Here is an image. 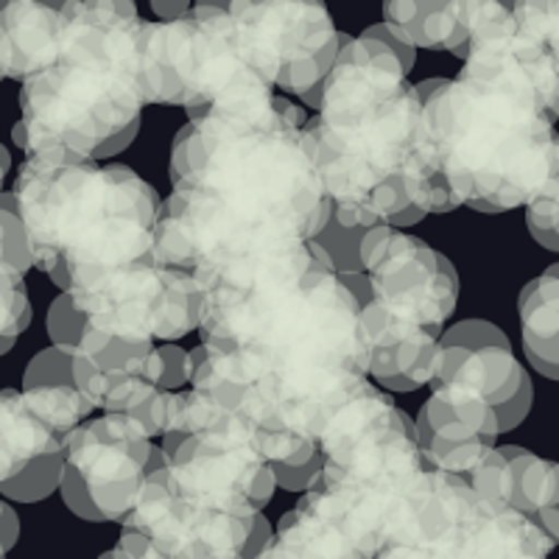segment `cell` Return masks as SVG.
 <instances>
[{
	"mask_svg": "<svg viewBox=\"0 0 559 559\" xmlns=\"http://www.w3.org/2000/svg\"><path fill=\"white\" fill-rule=\"evenodd\" d=\"M532 401H534V386H532V381H526L521 386V392H518L512 401L503 403L501 408H496L498 431L507 433V431H512V428L521 426L523 419L528 417V412H532Z\"/></svg>",
	"mask_w": 559,
	"mask_h": 559,
	"instance_id": "obj_32",
	"label": "cell"
},
{
	"mask_svg": "<svg viewBox=\"0 0 559 559\" xmlns=\"http://www.w3.org/2000/svg\"><path fill=\"white\" fill-rule=\"evenodd\" d=\"M317 112L306 138L333 222L372 229L406 210H456L423 154V102L386 45L342 34Z\"/></svg>",
	"mask_w": 559,
	"mask_h": 559,
	"instance_id": "obj_4",
	"label": "cell"
},
{
	"mask_svg": "<svg viewBox=\"0 0 559 559\" xmlns=\"http://www.w3.org/2000/svg\"><path fill=\"white\" fill-rule=\"evenodd\" d=\"M12 193L34 269L59 292L152 254L159 197L132 168L26 159Z\"/></svg>",
	"mask_w": 559,
	"mask_h": 559,
	"instance_id": "obj_6",
	"label": "cell"
},
{
	"mask_svg": "<svg viewBox=\"0 0 559 559\" xmlns=\"http://www.w3.org/2000/svg\"><path fill=\"white\" fill-rule=\"evenodd\" d=\"M361 333L367 347V372L394 392H414L433 378L439 333L426 324L392 313L369 299L361 306Z\"/></svg>",
	"mask_w": 559,
	"mask_h": 559,
	"instance_id": "obj_17",
	"label": "cell"
},
{
	"mask_svg": "<svg viewBox=\"0 0 559 559\" xmlns=\"http://www.w3.org/2000/svg\"><path fill=\"white\" fill-rule=\"evenodd\" d=\"M73 383V353L59 347L39 349L23 372V389Z\"/></svg>",
	"mask_w": 559,
	"mask_h": 559,
	"instance_id": "obj_29",
	"label": "cell"
},
{
	"mask_svg": "<svg viewBox=\"0 0 559 559\" xmlns=\"http://www.w3.org/2000/svg\"><path fill=\"white\" fill-rule=\"evenodd\" d=\"M159 451L168 489L193 507L258 518L277 489L272 464L238 433H168Z\"/></svg>",
	"mask_w": 559,
	"mask_h": 559,
	"instance_id": "obj_12",
	"label": "cell"
},
{
	"mask_svg": "<svg viewBox=\"0 0 559 559\" xmlns=\"http://www.w3.org/2000/svg\"><path fill=\"white\" fill-rule=\"evenodd\" d=\"M62 12L51 3L0 0V79L39 76L57 59Z\"/></svg>",
	"mask_w": 559,
	"mask_h": 559,
	"instance_id": "obj_19",
	"label": "cell"
},
{
	"mask_svg": "<svg viewBox=\"0 0 559 559\" xmlns=\"http://www.w3.org/2000/svg\"><path fill=\"white\" fill-rule=\"evenodd\" d=\"M28 322H32V302H28L26 277L0 272V356L14 347Z\"/></svg>",
	"mask_w": 559,
	"mask_h": 559,
	"instance_id": "obj_25",
	"label": "cell"
},
{
	"mask_svg": "<svg viewBox=\"0 0 559 559\" xmlns=\"http://www.w3.org/2000/svg\"><path fill=\"white\" fill-rule=\"evenodd\" d=\"M193 280L199 344L238 386L247 439L272 467L308 464L333 414L369 383L356 297L317 241Z\"/></svg>",
	"mask_w": 559,
	"mask_h": 559,
	"instance_id": "obj_1",
	"label": "cell"
},
{
	"mask_svg": "<svg viewBox=\"0 0 559 559\" xmlns=\"http://www.w3.org/2000/svg\"><path fill=\"white\" fill-rule=\"evenodd\" d=\"M378 559H456L453 537L437 543V546H394L386 548Z\"/></svg>",
	"mask_w": 559,
	"mask_h": 559,
	"instance_id": "obj_33",
	"label": "cell"
},
{
	"mask_svg": "<svg viewBox=\"0 0 559 559\" xmlns=\"http://www.w3.org/2000/svg\"><path fill=\"white\" fill-rule=\"evenodd\" d=\"M64 473V448L51 456L37 459L34 464H28L26 471L14 476L12 481L0 484V496L9 498V501L20 503H34L48 498L51 492H57L59 484H62Z\"/></svg>",
	"mask_w": 559,
	"mask_h": 559,
	"instance_id": "obj_23",
	"label": "cell"
},
{
	"mask_svg": "<svg viewBox=\"0 0 559 559\" xmlns=\"http://www.w3.org/2000/svg\"><path fill=\"white\" fill-rule=\"evenodd\" d=\"M138 45L146 104L199 112L218 98L272 90L249 64L236 23L222 3H193L177 20H143Z\"/></svg>",
	"mask_w": 559,
	"mask_h": 559,
	"instance_id": "obj_7",
	"label": "cell"
},
{
	"mask_svg": "<svg viewBox=\"0 0 559 559\" xmlns=\"http://www.w3.org/2000/svg\"><path fill=\"white\" fill-rule=\"evenodd\" d=\"M503 456L512 464V501L509 507L534 518L559 507V462L543 459L521 445H503Z\"/></svg>",
	"mask_w": 559,
	"mask_h": 559,
	"instance_id": "obj_22",
	"label": "cell"
},
{
	"mask_svg": "<svg viewBox=\"0 0 559 559\" xmlns=\"http://www.w3.org/2000/svg\"><path fill=\"white\" fill-rule=\"evenodd\" d=\"M526 224L534 241L540 243V247L551 249V252H559V146L551 179L526 204Z\"/></svg>",
	"mask_w": 559,
	"mask_h": 559,
	"instance_id": "obj_27",
	"label": "cell"
},
{
	"mask_svg": "<svg viewBox=\"0 0 559 559\" xmlns=\"http://www.w3.org/2000/svg\"><path fill=\"white\" fill-rule=\"evenodd\" d=\"M249 64L277 96H308L331 76L342 34L319 3L236 0L227 3Z\"/></svg>",
	"mask_w": 559,
	"mask_h": 559,
	"instance_id": "obj_9",
	"label": "cell"
},
{
	"mask_svg": "<svg viewBox=\"0 0 559 559\" xmlns=\"http://www.w3.org/2000/svg\"><path fill=\"white\" fill-rule=\"evenodd\" d=\"M34 269L32 249H28L26 227L20 222L17 199L12 191L0 193V272H12L26 277Z\"/></svg>",
	"mask_w": 559,
	"mask_h": 559,
	"instance_id": "obj_24",
	"label": "cell"
},
{
	"mask_svg": "<svg viewBox=\"0 0 559 559\" xmlns=\"http://www.w3.org/2000/svg\"><path fill=\"white\" fill-rule=\"evenodd\" d=\"M258 559H369L347 534L319 515L317 509L299 501L283 515L277 532Z\"/></svg>",
	"mask_w": 559,
	"mask_h": 559,
	"instance_id": "obj_21",
	"label": "cell"
},
{
	"mask_svg": "<svg viewBox=\"0 0 559 559\" xmlns=\"http://www.w3.org/2000/svg\"><path fill=\"white\" fill-rule=\"evenodd\" d=\"M154 445L127 414H104L70 433L59 492L82 521L127 518L148 476Z\"/></svg>",
	"mask_w": 559,
	"mask_h": 559,
	"instance_id": "obj_11",
	"label": "cell"
},
{
	"mask_svg": "<svg viewBox=\"0 0 559 559\" xmlns=\"http://www.w3.org/2000/svg\"><path fill=\"white\" fill-rule=\"evenodd\" d=\"M254 521L174 496L166 484V456L154 448L143 489L121 521L118 548L129 559H247Z\"/></svg>",
	"mask_w": 559,
	"mask_h": 559,
	"instance_id": "obj_10",
	"label": "cell"
},
{
	"mask_svg": "<svg viewBox=\"0 0 559 559\" xmlns=\"http://www.w3.org/2000/svg\"><path fill=\"white\" fill-rule=\"evenodd\" d=\"M48 336H51V347L68 349L73 353L84 333V317L76 311L73 299L68 292H59V297L53 299L51 308H48Z\"/></svg>",
	"mask_w": 559,
	"mask_h": 559,
	"instance_id": "obj_30",
	"label": "cell"
},
{
	"mask_svg": "<svg viewBox=\"0 0 559 559\" xmlns=\"http://www.w3.org/2000/svg\"><path fill=\"white\" fill-rule=\"evenodd\" d=\"M467 487L473 489V496L478 501L487 503H501L509 507L512 501V464L503 456L501 448H492L481 462L464 476Z\"/></svg>",
	"mask_w": 559,
	"mask_h": 559,
	"instance_id": "obj_26",
	"label": "cell"
},
{
	"mask_svg": "<svg viewBox=\"0 0 559 559\" xmlns=\"http://www.w3.org/2000/svg\"><path fill=\"white\" fill-rule=\"evenodd\" d=\"M319 471H322V453L311 459L308 464H299V467H274V484L286 492H297V496H306L308 487L317 481Z\"/></svg>",
	"mask_w": 559,
	"mask_h": 559,
	"instance_id": "obj_31",
	"label": "cell"
},
{
	"mask_svg": "<svg viewBox=\"0 0 559 559\" xmlns=\"http://www.w3.org/2000/svg\"><path fill=\"white\" fill-rule=\"evenodd\" d=\"M59 51L39 76L23 82L14 143L26 159L87 163L140 123V26L129 0H70Z\"/></svg>",
	"mask_w": 559,
	"mask_h": 559,
	"instance_id": "obj_5",
	"label": "cell"
},
{
	"mask_svg": "<svg viewBox=\"0 0 559 559\" xmlns=\"http://www.w3.org/2000/svg\"><path fill=\"white\" fill-rule=\"evenodd\" d=\"M414 426L428 467L456 478L467 476L501 437L496 406L464 386H433Z\"/></svg>",
	"mask_w": 559,
	"mask_h": 559,
	"instance_id": "obj_15",
	"label": "cell"
},
{
	"mask_svg": "<svg viewBox=\"0 0 559 559\" xmlns=\"http://www.w3.org/2000/svg\"><path fill=\"white\" fill-rule=\"evenodd\" d=\"M358 258L372 302L426 324L439 336L445 333L459 299V274L445 254L423 238L381 224L364 233Z\"/></svg>",
	"mask_w": 559,
	"mask_h": 559,
	"instance_id": "obj_13",
	"label": "cell"
},
{
	"mask_svg": "<svg viewBox=\"0 0 559 559\" xmlns=\"http://www.w3.org/2000/svg\"><path fill=\"white\" fill-rule=\"evenodd\" d=\"M68 294L87 328L123 344H171L199 331L197 280L154 254L76 283Z\"/></svg>",
	"mask_w": 559,
	"mask_h": 559,
	"instance_id": "obj_8",
	"label": "cell"
},
{
	"mask_svg": "<svg viewBox=\"0 0 559 559\" xmlns=\"http://www.w3.org/2000/svg\"><path fill=\"white\" fill-rule=\"evenodd\" d=\"M487 0H389L383 28L397 43L464 57Z\"/></svg>",
	"mask_w": 559,
	"mask_h": 559,
	"instance_id": "obj_18",
	"label": "cell"
},
{
	"mask_svg": "<svg viewBox=\"0 0 559 559\" xmlns=\"http://www.w3.org/2000/svg\"><path fill=\"white\" fill-rule=\"evenodd\" d=\"M521 336L526 358L540 376L559 381V263L523 286Z\"/></svg>",
	"mask_w": 559,
	"mask_h": 559,
	"instance_id": "obj_20",
	"label": "cell"
},
{
	"mask_svg": "<svg viewBox=\"0 0 559 559\" xmlns=\"http://www.w3.org/2000/svg\"><path fill=\"white\" fill-rule=\"evenodd\" d=\"M98 559H129V557H127V554L121 551V548L115 546V548H109L107 554H102V557H98Z\"/></svg>",
	"mask_w": 559,
	"mask_h": 559,
	"instance_id": "obj_37",
	"label": "cell"
},
{
	"mask_svg": "<svg viewBox=\"0 0 559 559\" xmlns=\"http://www.w3.org/2000/svg\"><path fill=\"white\" fill-rule=\"evenodd\" d=\"M364 37H372V39H378V43L386 45L389 51H392L394 57L401 59V64H403V68H406V73L414 68V48H408V45L397 43V39H394L392 34H389L386 28H383V23H378V26L367 28V32H364Z\"/></svg>",
	"mask_w": 559,
	"mask_h": 559,
	"instance_id": "obj_34",
	"label": "cell"
},
{
	"mask_svg": "<svg viewBox=\"0 0 559 559\" xmlns=\"http://www.w3.org/2000/svg\"><path fill=\"white\" fill-rule=\"evenodd\" d=\"M367 229H347L338 222H328L322 236L317 238L319 247L328 252V258L333 261L336 274H356L361 272V258H358V247H361V238Z\"/></svg>",
	"mask_w": 559,
	"mask_h": 559,
	"instance_id": "obj_28",
	"label": "cell"
},
{
	"mask_svg": "<svg viewBox=\"0 0 559 559\" xmlns=\"http://www.w3.org/2000/svg\"><path fill=\"white\" fill-rule=\"evenodd\" d=\"M528 381L501 328L484 319H464L439 338L431 386H464L496 408L509 403Z\"/></svg>",
	"mask_w": 559,
	"mask_h": 559,
	"instance_id": "obj_16",
	"label": "cell"
},
{
	"mask_svg": "<svg viewBox=\"0 0 559 559\" xmlns=\"http://www.w3.org/2000/svg\"><path fill=\"white\" fill-rule=\"evenodd\" d=\"M414 90L423 154L456 207L507 213L546 188L559 146V70L512 7L487 0L462 70Z\"/></svg>",
	"mask_w": 559,
	"mask_h": 559,
	"instance_id": "obj_3",
	"label": "cell"
},
{
	"mask_svg": "<svg viewBox=\"0 0 559 559\" xmlns=\"http://www.w3.org/2000/svg\"><path fill=\"white\" fill-rule=\"evenodd\" d=\"M159 344H123L84 324L73 349V383L93 408L129 414L163 392Z\"/></svg>",
	"mask_w": 559,
	"mask_h": 559,
	"instance_id": "obj_14",
	"label": "cell"
},
{
	"mask_svg": "<svg viewBox=\"0 0 559 559\" xmlns=\"http://www.w3.org/2000/svg\"><path fill=\"white\" fill-rule=\"evenodd\" d=\"M9 166H12V159H9L7 146H3V143H0V193H3V179H7Z\"/></svg>",
	"mask_w": 559,
	"mask_h": 559,
	"instance_id": "obj_36",
	"label": "cell"
},
{
	"mask_svg": "<svg viewBox=\"0 0 559 559\" xmlns=\"http://www.w3.org/2000/svg\"><path fill=\"white\" fill-rule=\"evenodd\" d=\"M17 534H20L17 515H14V509L0 498V559H7L9 548L17 543Z\"/></svg>",
	"mask_w": 559,
	"mask_h": 559,
	"instance_id": "obj_35",
	"label": "cell"
},
{
	"mask_svg": "<svg viewBox=\"0 0 559 559\" xmlns=\"http://www.w3.org/2000/svg\"><path fill=\"white\" fill-rule=\"evenodd\" d=\"M306 112L272 90L191 112L174 138L152 254L191 274L292 254L331 222Z\"/></svg>",
	"mask_w": 559,
	"mask_h": 559,
	"instance_id": "obj_2",
	"label": "cell"
}]
</instances>
